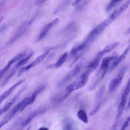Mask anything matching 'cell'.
<instances>
[{"mask_svg":"<svg viewBox=\"0 0 130 130\" xmlns=\"http://www.w3.org/2000/svg\"><path fill=\"white\" fill-rule=\"evenodd\" d=\"M45 88V86L42 85L38 87L32 92L31 95L25 98L22 101L18 103L8 113L1 121L0 128L6 124L17 113L21 112L27 106L32 104L35 101L37 95L41 93Z\"/></svg>","mask_w":130,"mask_h":130,"instance_id":"6da1fadb","label":"cell"},{"mask_svg":"<svg viewBox=\"0 0 130 130\" xmlns=\"http://www.w3.org/2000/svg\"><path fill=\"white\" fill-rule=\"evenodd\" d=\"M111 23L112 22L107 18L92 29L87 35L83 42L89 48L90 45Z\"/></svg>","mask_w":130,"mask_h":130,"instance_id":"7a4b0ae2","label":"cell"},{"mask_svg":"<svg viewBox=\"0 0 130 130\" xmlns=\"http://www.w3.org/2000/svg\"><path fill=\"white\" fill-rule=\"evenodd\" d=\"M88 49V47L83 42L73 47L70 53V58H72V63H70L69 67L73 66Z\"/></svg>","mask_w":130,"mask_h":130,"instance_id":"3957f363","label":"cell"},{"mask_svg":"<svg viewBox=\"0 0 130 130\" xmlns=\"http://www.w3.org/2000/svg\"><path fill=\"white\" fill-rule=\"evenodd\" d=\"M117 57L116 56H107L103 59L100 69L97 74V75L99 76V77L97 78L96 80V81L99 82L100 80L103 79L105 77L109 69L110 62L115 59Z\"/></svg>","mask_w":130,"mask_h":130,"instance_id":"277c9868","label":"cell"},{"mask_svg":"<svg viewBox=\"0 0 130 130\" xmlns=\"http://www.w3.org/2000/svg\"><path fill=\"white\" fill-rule=\"evenodd\" d=\"M127 70L126 67H122L118 72L116 77L111 80L108 87L109 92L112 93L121 83Z\"/></svg>","mask_w":130,"mask_h":130,"instance_id":"5b68a950","label":"cell"},{"mask_svg":"<svg viewBox=\"0 0 130 130\" xmlns=\"http://www.w3.org/2000/svg\"><path fill=\"white\" fill-rule=\"evenodd\" d=\"M83 63H84V60H82L79 63H78L74 67V68L71 71H70L63 78L61 79V80L59 82L58 86L59 87L62 86V85L64 84L65 83H66L67 81H68L69 80H70V79H71L72 78L76 76L81 70Z\"/></svg>","mask_w":130,"mask_h":130,"instance_id":"8992f818","label":"cell"},{"mask_svg":"<svg viewBox=\"0 0 130 130\" xmlns=\"http://www.w3.org/2000/svg\"><path fill=\"white\" fill-rule=\"evenodd\" d=\"M49 52H50L49 50H47V51H45L44 53H43V54L40 55L39 57H38L37 58V59L36 60H35L34 61H32L31 63L29 64L28 65H27L25 67L20 68L18 71V76H20L23 73L27 72L30 69L34 67L35 66H36L39 64L40 63H41L45 59V58H46V57L48 55V54L49 53Z\"/></svg>","mask_w":130,"mask_h":130,"instance_id":"52a82bcc","label":"cell"},{"mask_svg":"<svg viewBox=\"0 0 130 130\" xmlns=\"http://www.w3.org/2000/svg\"><path fill=\"white\" fill-rule=\"evenodd\" d=\"M46 111V109L44 108H40L39 109H36L34 110V111L30 113L27 117H25L24 119H23L21 121V127H24L28 125L31 121L32 120L36 117L37 116L44 113Z\"/></svg>","mask_w":130,"mask_h":130,"instance_id":"ba28073f","label":"cell"},{"mask_svg":"<svg viewBox=\"0 0 130 130\" xmlns=\"http://www.w3.org/2000/svg\"><path fill=\"white\" fill-rule=\"evenodd\" d=\"M104 53L102 51H99L95 54L93 59L86 67V70L90 71L91 73L94 71L100 64V62L104 56Z\"/></svg>","mask_w":130,"mask_h":130,"instance_id":"9c48e42d","label":"cell"},{"mask_svg":"<svg viewBox=\"0 0 130 130\" xmlns=\"http://www.w3.org/2000/svg\"><path fill=\"white\" fill-rule=\"evenodd\" d=\"M59 22V19L58 18H56L54 20H53L52 21L49 22V23L47 24L46 25L44 26V27L42 28L39 36L38 38V41H41L43 40L47 35V34L49 30L51 29L52 27L55 26L57 25Z\"/></svg>","mask_w":130,"mask_h":130,"instance_id":"30bf717a","label":"cell"},{"mask_svg":"<svg viewBox=\"0 0 130 130\" xmlns=\"http://www.w3.org/2000/svg\"><path fill=\"white\" fill-rule=\"evenodd\" d=\"M130 50V45H128L124 50V51L122 52V53L121 54V55L119 57H117L115 59L113 60L112 61L111 64L110 66L109 71L110 72L112 71L118 65V64L123 60H125V59L126 58Z\"/></svg>","mask_w":130,"mask_h":130,"instance_id":"8fae6325","label":"cell"},{"mask_svg":"<svg viewBox=\"0 0 130 130\" xmlns=\"http://www.w3.org/2000/svg\"><path fill=\"white\" fill-rule=\"evenodd\" d=\"M25 79H21L19 81H18L17 82H16L14 85H13L12 86H11L10 88L7 89L4 92H3L2 94L0 95V105L2 104V103L7 98L14 90L19 85H20L21 84H22L23 82L25 81Z\"/></svg>","mask_w":130,"mask_h":130,"instance_id":"7c38bea8","label":"cell"},{"mask_svg":"<svg viewBox=\"0 0 130 130\" xmlns=\"http://www.w3.org/2000/svg\"><path fill=\"white\" fill-rule=\"evenodd\" d=\"M130 5V0H126L119 8L115 10L112 14L109 16V18L113 22L122 13L125 11Z\"/></svg>","mask_w":130,"mask_h":130,"instance_id":"4fadbf2b","label":"cell"},{"mask_svg":"<svg viewBox=\"0 0 130 130\" xmlns=\"http://www.w3.org/2000/svg\"><path fill=\"white\" fill-rule=\"evenodd\" d=\"M87 80L80 79V80L73 82L68 85L66 89V91L69 93H71L72 91L79 89L83 87L87 83Z\"/></svg>","mask_w":130,"mask_h":130,"instance_id":"5bb4252c","label":"cell"},{"mask_svg":"<svg viewBox=\"0 0 130 130\" xmlns=\"http://www.w3.org/2000/svg\"><path fill=\"white\" fill-rule=\"evenodd\" d=\"M68 53L67 52H64L63 54H62L60 57L58 58L57 61L53 64H51L46 67V69H52L53 68H58L60 67H61L64 62L66 61L67 58H68Z\"/></svg>","mask_w":130,"mask_h":130,"instance_id":"9a60e30c","label":"cell"},{"mask_svg":"<svg viewBox=\"0 0 130 130\" xmlns=\"http://www.w3.org/2000/svg\"><path fill=\"white\" fill-rule=\"evenodd\" d=\"M21 92V90H20L13 98H12L7 103H6V104L5 105V106L2 108L0 109V116H1L3 113L7 112L10 109V108L12 106V105L16 101L17 98L20 94Z\"/></svg>","mask_w":130,"mask_h":130,"instance_id":"2e32d148","label":"cell"},{"mask_svg":"<svg viewBox=\"0 0 130 130\" xmlns=\"http://www.w3.org/2000/svg\"><path fill=\"white\" fill-rule=\"evenodd\" d=\"M70 93L67 92L65 91L64 93H57L53 95L51 98V100L53 102H55V103H58L61 102L62 100H63L64 99L67 98L69 95Z\"/></svg>","mask_w":130,"mask_h":130,"instance_id":"e0dca14e","label":"cell"},{"mask_svg":"<svg viewBox=\"0 0 130 130\" xmlns=\"http://www.w3.org/2000/svg\"><path fill=\"white\" fill-rule=\"evenodd\" d=\"M63 130H77L75 123L72 119L67 118L66 119L63 123Z\"/></svg>","mask_w":130,"mask_h":130,"instance_id":"ac0fdd59","label":"cell"},{"mask_svg":"<svg viewBox=\"0 0 130 130\" xmlns=\"http://www.w3.org/2000/svg\"><path fill=\"white\" fill-rule=\"evenodd\" d=\"M119 44H120L119 42H115L111 44H109L105 47V48L102 50V51L104 53L109 52L112 51L113 50H114L117 47H118L119 45Z\"/></svg>","mask_w":130,"mask_h":130,"instance_id":"d6986e66","label":"cell"},{"mask_svg":"<svg viewBox=\"0 0 130 130\" xmlns=\"http://www.w3.org/2000/svg\"><path fill=\"white\" fill-rule=\"evenodd\" d=\"M78 118L85 123L88 122V119L86 112L83 110H80L77 112Z\"/></svg>","mask_w":130,"mask_h":130,"instance_id":"ffe728a7","label":"cell"},{"mask_svg":"<svg viewBox=\"0 0 130 130\" xmlns=\"http://www.w3.org/2000/svg\"><path fill=\"white\" fill-rule=\"evenodd\" d=\"M105 90H106V86L105 85H103L100 87V88L96 91V93L95 94V98L96 100H98V102H102L101 99L105 93Z\"/></svg>","mask_w":130,"mask_h":130,"instance_id":"44dd1931","label":"cell"},{"mask_svg":"<svg viewBox=\"0 0 130 130\" xmlns=\"http://www.w3.org/2000/svg\"><path fill=\"white\" fill-rule=\"evenodd\" d=\"M129 92H130V78L127 82V85L126 86V87H125L123 92L122 94L120 101L126 102L127 98V96H128Z\"/></svg>","mask_w":130,"mask_h":130,"instance_id":"7402d4cb","label":"cell"},{"mask_svg":"<svg viewBox=\"0 0 130 130\" xmlns=\"http://www.w3.org/2000/svg\"><path fill=\"white\" fill-rule=\"evenodd\" d=\"M33 55V53H31V54H30L28 56L22 58V59H21L20 61H19L17 64L15 66V69H17L18 68H21L22 66H23V65H24L27 62V61L29 60V59L30 58V57Z\"/></svg>","mask_w":130,"mask_h":130,"instance_id":"603a6c76","label":"cell"},{"mask_svg":"<svg viewBox=\"0 0 130 130\" xmlns=\"http://www.w3.org/2000/svg\"><path fill=\"white\" fill-rule=\"evenodd\" d=\"M122 0H111L106 7V10L108 12L112 9L115 6L120 3Z\"/></svg>","mask_w":130,"mask_h":130,"instance_id":"cb8c5ba5","label":"cell"},{"mask_svg":"<svg viewBox=\"0 0 130 130\" xmlns=\"http://www.w3.org/2000/svg\"><path fill=\"white\" fill-rule=\"evenodd\" d=\"M12 64H13V62L11 61V60H10L7 63V64L5 66V67H4L3 69H2L0 70V80L4 76L6 73L8 71V70L10 69V67Z\"/></svg>","mask_w":130,"mask_h":130,"instance_id":"d4e9b609","label":"cell"},{"mask_svg":"<svg viewBox=\"0 0 130 130\" xmlns=\"http://www.w3.org/2000/svg\"><path fill=\"white\" fill-rule=\"evenodd\" d=\"M25 55H26V54L24 53H19V54H17L15 56H14L13 58H12L11 59V60L13 62V63H14V62H18L21 59L24 58V56Z\"/></svg>","mask_w":130,"mask_h":130,"instance_id":"484cf974","label":"cell"},{"mask_svg":"<svg viewBox=\"0 0 130 130\" xmlns=\"http://www.w3.org/2000/svg\"><path fill=\"white\" fill-rule=\"evenodd\" d=\"M15 70H12V71L10 72V73L8 75V76H7L6 77V78L4 79V81H3V83H2V86H5L6 84H7V83L9 81V80L11 79V78L14 76V75L15 74Z\"/></svg>","mask_w":130,"mask_h":130,"instance_id":"4316f807","label":"cell"},{"mask_svg":"<svg viewBox=\"0 0 130 130\" xmlns=\"http://www.w3.org/2000/svg\"><path fill=\"white\" fill-rule=\"evenodd\" d=\"M101 103H102V102H97V103L96 104V106H95L94 108L92 110H91L89 113V115L90 116H92V115H95L98 112V111H99V110L100 108V106L101 105Z\"/></svg>","mask_w":130,"mask_h":130,"instance_id":"83f0119b","label":"cell"},{"mask_svg":"<svg viewBox=\"0 0 130 130\" xmlns=\"http://www.w3.org/2000/svg\"><path fill=\"white\" fill-rule=\"evenodd\" d=\"M90 1V0H84L82 3H80L78 5V6H77L76 7V9L77 10H80L82 9L83 7H84Z\"/></svg>","mask_w":130,"mask_h":130,"instance_id":"f1b7e54d","label":"cell"},{"mask_svg":"<svg viewBox=\"0 0 130 130\" xmlns=\"http://www.w3.org/2000/svg\"><path fill=\"white\" fill-rule=\"evenodd\" d=\"M129 122L127 121H125V122H124V123L122 124L121 128L119 129V130H125L126 128L127 127V126H128V124H129Z\"/></svg>","mask_w":130,"mask_h":130,"instance_id":"f546056e","label":"cell"},{"mask_svg":"<svg viewBox=\"0 0 130 130\" xmlns=\"http://www.w3.org/2000/svg\"><path fill=\"white\" fill-rule=\"evenodd\" d=\"M47 0H36L35 1V5H39L40 4H42V3H43L44 2H45L46 1H47Z\"/></svg>","mask_w":130,"mask_h":130,"instance_id":"4dcf8cb0","label":"cell"},{"mask_svg":"<svg viewBox=\"0 0 130 130\" xmlns=\"http://www.w3.org/2000/svg\"><path fill=\"white\" fill-rule=\"evenodd\" d=\"M82 0H75L72 4V6H77V5H78L81 1Z\"/></svg>","mask_w":130,"mask_h":130,"instance_id":"1f68e13d","label":"cell"},{"mask_svg":"<svg viewBox=\"0 0 130 130\" xmlns=\"http://www.w3.org/2000/svg\"><path fill=\"white\" fill-rule=\"evenodd\" d=\"M38 130H49V129L46 127H41L39 128Z\"/></svg>","mask_w":130,"mask_h":130,"instance_id":"d6a6232c","label":"cell"},{"mask_svg":"<svg viewBox=\"0 0 130 130\" xmlns=\"http://www.w3.org/2000/svg\"><path fill=\"white\" fill-rule=\"evenodd\" d=\"M129 108H130V98H129V101H128V102L127 106L126 109V110H127V109H129Z\"/></svg>","mask_w":130,"mask_h":130,"instance_id":"836d02e7","label":"cell"},{"mask_svg":"<svg viewBox=\"0 0 130 130\" xmlns=\"http://www.w3.org/2000/svg\"><path fill=\"white\" fill-rule=\"evenodd\" d=\"M125 120L127 121H128V122H130V116H129V117H127V118H126Z\"/></svg>","mask_w":130,"mask_h":130,"instance_id":"e575fe53","label":"cell"},{"mask_svg":"<svg viewBox=\"0 0 130 130\" xmlns=\"http://www.w3.org/2000/svg\"><path fill=\"white\" fill-rule=\"evenodd\" d=\"M3 18H4V17H0V23H1V22L3 21Z\"/></svg>","mask_w":130,"mask_h":130,"instance_id":"d590c367","label":"cell"},{"mask_svg":"<svg viewBox=\"0 0 130 130\" xmlns=\"http://www.w3.org/2000/svg\"><path fill=\"white\" fill-rule=\"evenodd\" d=\"M30 127H31V126H29L26 128V130H29V129H30Z\"/></svg>","mask_w":130,"mask_h":130,"instance_id":"8d00e7d4","label":"cell"},{"mask_svg":"<svg viewBox=\"0 0 130 130\" xmlns=\"http://www.w3.org/2000/svg\"><path fill=\"white\" fill-rule=\"evenodd\" d=\"M116 127L115 128L114 127H112V129H111V130H115V129H116Z\"/></svg>","mask_w":130,"mask_h":130,"instance_id":"74e56055","label":"cell"},{"mask_svg":"<svg viewBox=\"0 0 130 130\" xmlns=\"http://www.w3.org/2000/svg\"><path fill=\"white\" fill-rule=\"evenodd\" d=\"M129 42H130V40H129Z\"/></svg>","mask_w":130,"mask_h":130,"instance_id":"f35d334b","label":"cell"}]
</instances>
